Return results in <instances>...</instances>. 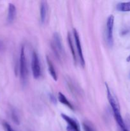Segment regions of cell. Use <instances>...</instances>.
<instances>
[{
  "mask_svg": "<svg viewBox=\"0 0 130 131\" xmlns=\"http://www.w3.org/2000/svg\"><path fill=\"white\" fill-rule=\"evenodd\" d=\"M51 48L56 58L59 61L64 56V49L61 41V37L58 33H54L51 41Z\"/></svg>",
  "mask_w": 130,
  "mask_h": 131,
  "instance_id": "cell-2",
  "label": "cell"
},
{
  "mask_svg": "<svg viewBox=\"0 0 130 131\" xmlns=\"http://www.w3.org/2000/svg\"><path fill=\"white\" fill-rule=\"evenodd\" d=\"M73 34L74 40H75V46H76V51H77V54L79 58V60H80V65H81L83 67H84L85 62V60H84V54H83V51H82V48L81 42H80L79 33H78L77 30H76V29H75V28L73 29Z\"/></svg>",
  "mask_w": 130,
  "mask_h": 131,
  "instance_id": "cell-6",
  "label": "cell"
},
{
  "mask_svg": "<svg viewBox=\"0 0 130 131\" xmlns=\"http://www.w3.org/2000/svg\"><path fill=\"white\" fill-rule=\"evenodd\" d=\"M20 80H21L22 83L24 85H25L28 81V64H27L26 56H25V47L24 46L21 47L20 54Z\"/></svg>",
  "mask_w": 130,
  "mask_h": 131,
  "instance_id": "cell-3",
  "label": "cell"
},
{
  "mask_svg": "<svg viewBox=\"0 0 130 131\" xmlns=\"http://www.w3.org/2000/svg\"><path fill=\"white\" fill-rule=\"evenodd\" d=\"M11 118H12V120L15 123V124H19V116H18L17 113L16 111H15V110H12V111H11Z\"/></svg>",
  "mask_w": 130,
  "mask_h": 131,
  "instance_id": "cell-15",
  "label": "cell"
},
{
  "mask_svg": "<svg viewBox=\"0 0 130 131\" xmlns=\"http://www.w3.org/2000/svg\"><path fill=\"white\" fill-rule=\"evenodd\" d=\"M115 17L113 15H110L107 18L106 23L105 37L107 43L110 47L113 44V27H114Z\"/></svg>",
  "mask_w": 130,
  "mask_h": 131,
  "instance_id": "cell-4",
  "label": "cell"
},
{
  "mask_svg": "<svg viewBox=\"0 0 130 131\" xmlns=\"http://www.w3.org/2000/svg\"><path fill=\"white\" fill-rule=\"evenodd\" d=\"M121 131H129L128 129H127V128H126V129H122V130H121Z\"/></svg>",
  "mask_w": 130,
  "mask_h": 131,
  "instance_id": "cell-21",
  "label": "cell"
},
{
  "mask_svg": "<svg viewBox=\"0 0 130 131\" xmlns=\"http://www.w3.org/2000/svg\"><path fill=\"white\" fill-rule=\"evenodd\" d=\"M57 98H58L59 101L61 104H64V106H67V107H68V108H70V110H75V108H74V106H73L72 104H71V102H70V101L67 99V98H66V96H65L62 93V92H59L58 97H57Z\"/></svg>",
  "mask_w": 130,
  "mask_h": 131,
  "instance_id": "cell-11",
  "label": "cell"
},
{
  "mask_svg": "<svg viewBox=\"0 0 130 131\" xmlns=\"http://www.w3.org/2000/svg\"><path fill=\"white\" fill-rule=\"evenodd\" d=\"M50 99L51 102H53L54 104H56V102H57V100L53 95H50Z\"/></svg>",
  "mask_w": 130,
  "mask_h": 131,
  "instance_id": "cell-17",
  "label": "cell"
},
{
  "mask_svg": "<svg viewBox=\"0 0 130 131\" xmlns=\"http://www.w3.org/2000/svg\"><path fill=\"white\" fill-rule=\"evenodd\" d=\"M46 61H47V65H48V70L49 72V74H50V75L52 76V78H53L54 80L55 81H57V72H56V70L55 69L53 63L52 62L51 60L50 59V58L48 56H47L46 57Z\"/></svg>",
  "mask_w": 130,
  "mask_h": 131,
  "instance_id": "cell-10",
  "label": "cell"
},
{
  "mask_svg": "<svg viewBox=\"0 0 130 131\" xmlns=\"http://www.w3.org/2000/svg\"><path fill=\"white\" fill-rule=\"evenodd\" d=\"M3 48V42L0 40V50L2 49Z\"/></svg>",
  "mask_w": 130,
  "mask_h": 131,
  "instance_id": "cell-19",
  "label": "cell"
},
{
  "mask_svg": "<svg viewBox=\"0 0 130 131\" xmlns=\"http://www.w3.org/2000/svg\"><path fill=\"white\" fill-rule=\"evenodd\" d=\"M68 42L69 47H70V49L71 51V54H72L73 58L74 61H75V63H76V62H77V57H76V53H75V46H74L72 38H71V35L70 33V32L68 33Z\"/></svg>",
  "mask_w": 130,
  "mask_h": 131,
  "instance_id": "cell-12",
  "label": "cell"
},
{
  "mask_svg": "<svg viewBox=\"0 0 130 131\" xmlns=\"http://www.w3.org/2000/svg\"><path fill=\"white\" fill-rule=\"evenodd\" d=\"M116 9H117V11L121 12H130V1L119 3L116 5Z\"/></svg>",
  "mask_w": 130,
  "mask_h": 131,
  "instance_id": "cell-13",
  "label": "cell"
},
{
  "mask_svg": "<svg viewBox=\"0 0 130 131\" xmlns=\"http://www.w3.org/2000/svg\"><path fill=\"white\" fill-rule=\"evenodd\" d=\"M105 86L106 90H107V99H108L110 105L112 107L115 120L116 122H117V125L119 127L121 130L126 129L127 127H126V124H125L124 121L122 117V115L121 114V109H120V106L118 101H117V98L112 94V92H111L109 86L107 83H105Z\"/></svg>",
  "mask_w": 130,
  "mask_h": 131,
  "instance_id": "cell-1",
  "label": "cell"
},
{
  "mask_svg": "<svg viewBox=\"0 0 130 131\" xmlns=\"http://www.w3.org/2000/svg\"><path fill=\"white\" fill-rule=\"evenodd\" d=\"M126 61H127V62H130V54L127 57V58H126Z\"/></svg>",
  "mask_w": 130,
  "mask_h": 131,
  "instance_id": "cell-20",
  "label": "cell"
},
{
  "mask_svg": "<svg viewBox=\"0 0 130 131\" xmlns=\"http://www.w3.org/2000/svg\"><path fill=\"white\" fill-rule=\"evenodd\" d=\"M82 127L84 131H96L93 124L88 120H84L83 122Z\"/></svg>",
  "mask_w": 130,
  "mask_h": 131,
  "instance_id": "cell-14",
  "label": "cell"
},
{
  "mask_svg": "<svg viewBox=\"0 0 130 131\" xmlns=\"http://www.w3.org/2000/svg\"><path fill=\"white\" fill-rule=\"evenodd\" d=\"M31 70L33 78L38 79L41 75V66L38 55L36 51H33L31 58Z\"/></svg>",
  "mask_w": 130,
  "mask_h": 131,
  "instance_id": "cell-5",
  "label": "cell"
},
{
  "mask_svg": "<svg viewBox=\"0 0 130 131\" xmlns=\"http://www.w3.org/2000/svg\"><path fill=\"white\" fill-rule=\"evenodd\" d=\"M61 116L62 117V118L67 123V126H69L70 127L74 128V129H76L77 130H80V125H79V122L76 120H75L73 118L70 117V116H68L67 115H65L64 113L61 114Z\"/></svg>",
  "mask_w": 130,
  "mask_h": 131,
  "instance_id": "cell-7",
  "label": "cell"
},
{
  "mask_svg": "<svg viewBox=\"0 0 130 131\" xmlns=\"http://www.w3.org/2000/svg\"><path fill=\"white\" fill-rule=\"evenodd\" d=\"M17 10L16 7L13 3L8 4V9L7 22L9 24H11L14 21L16 17Z\"/></svg>",
  "mask_w": 130,
  "mask_h": 131,
  "instance_id": "cell-8",
  "label": "cell"
},
{
  "mask_svg": "<svg viewBox=\"0 0 130 131\" xmlns=\"http://www.w3.org/2000/svg\"><path fill=\"white\" fill-rule=\"evenodd\" d=\"M48 13V4L46 1H42L40 3V21L43 24L45 23Z\"/></svg>",
  "mask_w": 130,
  "mask_h": 131,
  "instance_id": "cell-9",
  "label": "cell"
},
{
  "mask_svg": "<svg viewBox=\"0 0 130 131\" xmlns=\"http://www.w3.org/2000/svg\"><path fill=\"white\" fill-rule=\"evenodd\" d=\"M3 126L5 127V130L6 131H15L14 129H12L11 126H10V124H8L7 122H4L3 123Z\"/></svg>",
  "mask_w": 130,
  "mask_h": 131,
  "instance_id": "cell-16",
  "label": "cell"
},
{
  "mask_svg": "<svg viewBox=\"0 0 130 131\" xmlns=\"http://www.w3.org/2000/svg\"><path fill=\"white\" fill-rule=\"evenodd\" d=\"M66 131H80L79 130H77L76 129H74V128L70 127L67 126L66 127Z\"/></svg>",
  "mask_w": 130,
  "mask_h": 131,
  "instance_id": "cell-18",
  "label": "cell"
}]
</instances>
